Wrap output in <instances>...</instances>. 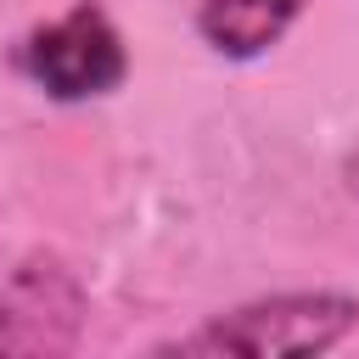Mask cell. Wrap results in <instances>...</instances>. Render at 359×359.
Listing matches in <instances>:
<instances>
[{
    "label": "cell",
    "instance_id": "cell-1",
    "mask_svg": "<svg viewBox=\"0 0 359 359\" xmlns=\"http://www.w3.org/2000/svg\"><path fill=\"white\" fill-rule=\"evenodd\" d=\"M359 331V292L286 286L202 314L191 331L151 342L157 359H320Z\"/></svg>",
    "mask_w": 359,
    "mask_h": 359
},
{
    "label": "cell",
    "instance_id": "cell-2",
    "mask_svg": "<svg viewBox=\"0 0 359 359\" xmlns=\"http://www.w3.org/2000/svg\"><path fill=\"white\" fill-rule=\"evenodd\" d=\"M129 39L118 17L101 0H73L56 17H39L11 45V73L56 101V107H90L129 84Z\"/></svg>",
    "mask_w": 359,
    "mask_h": 359
},
{
    "label": "cell",
    "instance_id": "cell-3",
    "mask_svg": "<svg viewBox=\"0 0 359 359\" xmlns=\"http://www.w3.org/2000/svg\"><path fill=\"white\" fill-rule=\"evenodd\" d=\"M90 325V292L56 247H28L0 269V359H67Z\"/></svg>",
    "mask_w": 359,
    "mask_h": 359
},
{
    "label": "cell",
    "instance_id": "cell-4",
    "mask_svg": "<svg viewBox=\"0 0 359 359\" xmlns=\"http://www.w3.org/2000/svg\"><path fill=\"white\" fill-rule=\"evenodd\" d=\"M309 6L314 0H196L191 28L208 56H219L230 67H252L286 45V34L303 22Z\"/></svg>",
    "mask_w": 359,
    "mask_h": 359
},
{
    "label": "cell",
    "instance_id": "cell-5",
    "mask_svg": "<svg viewBox=\"0 0 359 359\" xmlns=\"http://www.w3.org/2000/svg\"><path fill=\"white\" fill-rule=\"evenodd\" d=\"M342 180H348V196H353V202H359V151H353V157H348V163H342Z\"/></svg>",
    "mask_w": 359,
    "mask_h": 359
}]
</instances>
